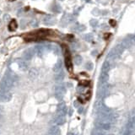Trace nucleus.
<instances>
[{
    "mask_svg": "<svg viewBox=\"0 0 135 135\" xmlns=\"http://www.w3.org/2000/svg\"><path fill=\"white\" fill-rule=\"evenodd\" d=\"M16 80H17L16 75H13L11 73L5 74L0 82V90L3 92H9V90L13 88Z\"/></svg>",
    "mask_w": 135,
    "mask_h": 135,
    "instance_id": "f257e3e1",
    "label": "nucleus"
},
{
    "mask_svg": "<svg viewBox=\"0 0 135 135\" xmlns=\"http://www.w3.org/2000/svg\"><path fill=\"white\" fill-rule=\"evenodd\" d=\"M107 84H102V85L100 86L99 90L97 91V98L99 99H101V98H103L104 96H107V91H108V86L106 85Z\"/></svg>",
    "mask_w": 135,
    "mask_h": 135,
    "instance_id": "f03ea898",
    "label": "nucleus"
},
{
    "mask_svg": "<svg viewBox=\"0 0 135 135\" xmlns=\"http://www.w3.org/2000/svg\"><path fill=\"white\" fill-rule=\"evenodd\" d=\"M35 53H36V52H35V49H34V48H32V47L28 48V49H26L25 52H23V57L27 61L30 60V59L34 57Z\"/></svg>",
    "mask_w": 135,
    "mask_h": 135,
    "instance_id": "7ed1b4c3",
    "label": "nucleus"
},
{
    "mask_svg": "<svg viewBox=\"0 0 135 135\" xmlns=\"http://www.w3.org/2000/svg\"><path fill=\"white\" fill-rule=\"evenodd\" d=\"M12 99V94L9 92H0V102H8Z\"/></svg>",
    "mask_w": 135,
    "mask_h": 135,
    "instance_id": "20e7f679",
    "label": "nucleus"
},
{
    "mask_svg": "<svg viewBox=\"0 0 135 135\" xmlns=\"http://www.w3.org/2000/svg\"><path fill=\"white\" fill-rule=\"evenodd\" d=\"M57 113H58L59 116L65 117V115L67 114V107H66L65 103L62 102V103L58 104V106H57Z\"/></svg>",
    "mask_w": 135,
    "mask_h": 135,
    "instance_id": "39448f33",
    "label": "nucleus"
},
{
    "mask_svg": "<svg viewBox=\"0 0 135 135\" xmlns=\"http://www.w3.org/2000/svg\"><path fill=\"white\" fill-rule=\"evenodd\" d=\"M65 66L68 71H71L72 70V62H71V59H70V54L68 53V51L65 53Z\"/></svg>",
    "mask_w": 135,
    "mask_h": 135,
    "instance_id": "423d86ee",
    "label": "nucleus"
},
{
    "mask_svg": "<svg viewBox=\"0 0 135 135\" xmlns=\"http://www.w3.org/2000/svg\"><path fill=\"white\" fill-rule=\"evenodd\" d=\"M108 79H109V76H108V74H107V73H101V76H100V78H99L100 84H101V85H102V84H107V81H108Z\"/></svg>",
    "mask_w": 135,
    "mask_h": 135,
    "instance_id": "0eeeda50",
    "label": "nucleus"
},
{
    "mask_svg": "<svg viewBox=\"0 0 135 135\" xmlns=\"http://www.w3.org/2000/svg\"><path fill=\"white\" fill-rule=\"evenodd\" d=\"M48 133L51 135H61V130L57 126H53L49 129Z\"/></svg>",
    "mask_w": 135,
    "mask_h": 135,
    "instance_id": "6e6552de",
    "label": "nucleus"
},
{
    "mask_svg": "<svg viewBox=\"0 0 135 135\" xmlns=\"http://www.w3.org/2000/svg\"><path fill=\"white\" fill-rule=\"evenodd\" d=\"M34 49H35V52H36L38 57H42L43 52H44V47H43L42 46L37 45V46H36L34 47Z\"/></svg>",
    "mask_w": 135,
    "mask_h": 135,
    "instance_id": "1a4fd4ad",
    "label": "nucleus"
},
{
    "mask_svg": "<svg viewBox=\"0 0 135 135\" xmlns=\"http://www.w3.org/2000/svg\"><path fill=\"white\" fill-rule=\"evenodd\" d=\"M66 93V88L62 84H59L55 87V94H61L64 95Z\"/></svg>",
    "mask_w": 135,
    "mask_h": 135,
    "instance_id": "9d476101",
    "label": "nucleus"
},
{
    "mask_svg": "<svg viewBox=\"0 0 135 135\" xmlns=\"http://www.w3.org/2000/svg\"><path fill=\"white\" fill-rule=\"evenodd\" d=\"M62 61L59 59V60L56 62L55 66H54L53 71L55 72V73H60V72H62Z\"/></svg>",
    "mask_w": 135,
    "mask_h": 135,
    "instance_id": "9b49d317",
    "label": "nucleus"
},
{
    "mask_svg": "<svg viewBox=\"0 0 135 135\" xmlns=\"http://www.w3.org/2000/svg\"><path fill=\"white\" fill-rule=\"evenodd\" d=\"M54 122H55V123H56V124H57V125H63L64 123H66V119H65V117H64L58 115L57 117H55Z\"/></svg>",
    "mask_w": 135,
    "mask_h": 135,
    "instance_id": "f8f14e48",
    "label": "nucleus"
},
{
    "mask_svg": "<svg viewBox=\"0 0 135 135\" xmlns=\"http://www.w3.org/2000/svg\"><path fill=\"white\" fill-rule=\"evenodd\" d=\"M18 65H19V68H20V69L22 70V71H26L29 68L28 63H27L25 61H20V62H18Z\"/></svg>",
    "mask_w": 135,
    "mask_h": 135,
    "instance_id": "ddd939ff",
    "label": "nucleus"
},
{
    "mask_svg": "<svg viewBox=\"0 0 135 135\" xmlns=\"http://www.w3.org/2000/svg\"><path fill=\"white\" fill-rule=\"evenodd\" d=\"M48 34H49V31H48L47 30H39L37 32H36V36H37V37H44V36H47Z\"/></svg>",
    "mask_w": 135,
    "mask_h": 135,
    "instance_id": "4468645a",
    "label": "nucleus"
},
{
    "mask_svg": "<svg viewBox=\"0 0 135 135\" xmlns=\"http://www.w3.org/2000/svg\"><path fill=\"white\" fill-rule=\"evenodd\" d=\"M17 27H18V25H17V22H16V20H11L10 23H9V30H11V31H14V30H15L16 29H17Z\"/></svg>",
    "mask_w": 135,
    "mask_h": 135,
    "instance_id": "2eb2a0df",
    "label": "nucleus"
},
{
    "mask_svg": "<svg viewBox=\"0 0 135 135\" xmlns=\"http://www.w3.org/2000/svg\"><path fill=\"white\" fill-rule=\"evenodd\" d=\"M110 70V63L108 62H105L102 65V73H107Z\"/></svg>",
    "mask_w": 135,
    "mask_h": 135,
    "instance_id": "dca6fc26",
    "label": "nucleus"
},
{
    "mask_svg": "<svg viewBox=\"0 0 135 135\" xmlns=\"http://www.w3.org/2000/svg\"><path fill=\"white\" fill-rule=\"evenodd\" d=\"M29 74H30V76L31 79L36 78L38 75V71L36 69V68H31V69H30V71H29Z\"/></svg>",
    "mask_w": 135,
    "mask_h": 135,
    "instance_id": "f3484780",
    "label": "nucleus"
},
{
    "mask_svg": "<svg viewBox=\"0 0 135 135\" xmlns=\"http://www.w3.org/2000/svg\"><path fill=\"white\" fill-rule=\"evenodd\" d=\"M64 79V73H62V72H60V73H58L57 74H56L55 76V80L56 81H62V79Z\"/></svg>",
    "mask_w": 135,
    "mask_h": 135,
    "instance_id": "a211bd4d",
    "label": "nucleus"
},
{
    "mask_svg": "<svg viewBox=\"0 0 135 135\" xmlns=\"http://www.w3.org/2000/svg\"><path fill=\"white\" fill-rule=\"evenodd\" d=\"M73 61H74L75 64H77V65H80L82 62V61H83V58H82L81 56L79 55H77L74 57V59H73Z\"/></svg>",
    "mask_w": 135,
    "mask_h": 135,
    "instance_id": "6ab92c4d",
    "label": "nucleus"
},
{
    "mask_svg": "<svg viewBox=\"0 0 135 135\" xmlns=\"http://www.w3.org/2000/svg\"><path fill=\"white\" fill-rule=\"evenodd\" d=\"M52 20H53V18H52V16H46V17L44 18V23L46 25H52V23L51 22Z\"/></svg>",
    "mask_w": 135,
    "mask_h": 135,
    "instance_id": "aec40b11",
    "label": "nucleus"
},
{
    "mask_svg": "<svg viewBox=\"0 0 135 135\" xmlns=\"http://www.w3.org/2000/svg\"><path fill=\"white\" fill-rule=\"evenodd\" d=\"M85 68H86V69L88 70H91L93 68V64L91 63L90 62H88L87 63L85 64Z\"/></svg>",
    "mask_w": 135,
    "mask_h": 135,
    "instance_id": "412c9836",
    "label": "nucleus"
},
{
    "mask_svg": "<svg viewBox=\"0 0 135 135\" xmlns=\"http://www.w3.org/2000/svg\"><path fill=\"white\" fill-rule=\"evenodd\" d=\"M55 97L57 101H62L63 99V95H61V94H55Z\"/></svg>",
    "mask_w": 135,
    "mask_h": 135,
    "instance_id": "4be33fe9",
    "label": "nucleus"
},
{
    "mask_svg": "<svg viewBox=\"0 0 135 135\" xmlns=\"http://www.w3.org/2000/svg\"><path fill=\"white\" fill-rule=\"evenodd\" d=\"M83 87H84V86H88L90 84V82L89 81H81V84H80Z\"/></svg>",
    "mask_w": 135,
    "mask_h": 135,
    "instance_id": "5701e85b",
    "label": "nucleus"
},
{
    "mask_svg": "<svg viewBox=\"0 0 135 135\" xmlns=\"http://www.w3.org/2000/svg\"><path fill=\"white\" fill-rule=\"evenodd\" d=\"M30 25H31L32 26L36 27V26H37V25H38V22L36 21V20H32V21L30 22Z\"/></svg>",
    "mask_w": 135,
    "mask_h": 135,
    "instance_id": "b1692460",
    "label": "nucleus"
},
{
    "mask_svg": "<svg viewBox=\"0 0 135 135\" xmlns=\"http://www.w3.org/2000/svg\"><path fill=\"white\" fill-rule=\"evenodd\" d=\"M84 39H85L86 41H90V40L91 39V36L90 35H86V36H84Z\"/></svg>",
    "mask_w": 135,
    "mask_h": 135,
    "instance_id": "393cba45",
    "label": "nucleus"
},
{
    "mask_svg": "<svg viewBox=\"0 0 135 135\" xmlns=\"http://www.w3.org/2000/svg\"><path fill=\"white\" fill-rule=\"evenodd\" d=\"M83 110H84L83 107H79V110H78V112H79V114H81L82 112H83Z\"/></svg>",
    "mask_w": 135,
    "mask_h": 135,
    "instance_id": "a878e982",
    "label": "nucleus"
},
{
    "mask_svg": "<svg viewBox=\"0 0 135 135\" xmlns=\"http://www.w3.org/2000/svg\"><path fill=\"white\" fill-rule=\"evenodd\" d=\"M54 52H55V53H57V54H58V53H59V49L57 47V46H56L55 49H54Z\"/></svg>",
    "mask_w": 135,
    "mask_h": 135,
    "instance_id": "bb28decb",
    "label": "nucleus"
},
{
    "mask_svg": "<svg viewBox=\"0 0 135 135\" xmlns=\"http://www.w3.org/2000/svg\"><path fill=\"white\" fill-rule=\"evenodd\" d=\"M8 19L9 20V14H5V15H4V20H7Z\"/></svg>",
    "mask_w": 135,
    "mask_h": 135,
    "instance_id": "cd10ccee",
    "label": "nucleus"
},
{
    "mask_svg": "<svg viewBox=\"0 0 135 135\" xmlns=\"http://www.w3.org/2000/svg\"><path fill=\"white\" fill-rule=\"evenodd\" d=\"M68 115H69L70 117L73 115V110H72V109H69V112H68Z\"/></svg>",
    "mask_w": 135,
    "mask_h": 135,
    "instance_id": "c85d7f7f",
    "label": "nucleus"
},
{
    "mask_svg": "<svg viewBox=\"0 0 135 135\" xmlns=\"http://www.w3.org/2000/svg\"><path fill=\"white\" fill-rule=\"evenodd\" d=\"M79 101H80V103H84V100L83 99H82V98L81 97H79Z\"/></svg>",
    "mask_w": 135,
    "mask_h": 135,
    "instance_id": "c756f323",
    "label": "nucleus"
},
{
    "mask_svg": "<svg viewBox=\"0 0 135 135\" xmlns=\"http://www.w3.org/2000/svg\"><path fill=\"white\" fill-rule=\"evenodd\" d=\"M68 135H77V133H74V132H71V133H70Z\"/></svg>",
    "mask_w": 135,
    "mask_h": 135,
    "instance_id": "7c9ffc66",
    "label": "nucleus"
},
{
    "mask_svg": "<svg viewBox=\"0 0 135 135\" xmlns=\"http://www.w3.org/2000/svg\"><path fill=\"white\" fill-rule=\"evenodd\" d=\"M74 107H78V102H77V101L74 102Z\"/></svg>",
    "mask_w": 135,
    "mask_h": 135,
    "instance_id": "2f4dec72",
    "label": "nucleus"
},
{
    "mask_svg": "<svg viewBox=\"0 0 135 135\" xmlns=\"http://www.w3.org/2000/svg\"><path fill=\"white\" fill-rule=\"evenodd\" d=\"M2 117V112H1V111H0V118Z\"/></svg>",
    "mask_w": 135,
    "mask_h": 135,
    "instance_id": "473e14b6",
    "label": "nucleus"
},
{
    "mask_svg": "<svg viewBox=\"0 0 135 135\" xmlns=\"http://www.w3.org/2000/svg\"><path fill=\"white\" fill-rule=\"evenodd\" d=\"M46 135H51V134H49V133H47V134H46Z\"/></svg>",
    "mask_w": 135,
    "mask_h": 135,
    "instance_id": "72a5a7b5",
    "label": "nucleus"
}]
</instances>
